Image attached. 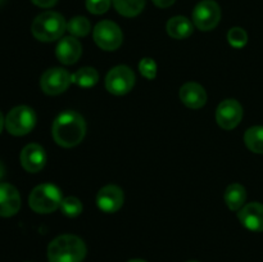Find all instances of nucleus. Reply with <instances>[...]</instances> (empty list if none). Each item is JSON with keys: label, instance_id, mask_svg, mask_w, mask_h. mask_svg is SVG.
I'll use <instances>...</instances> for the list:
<instances>
[{"label": "nucleus", "instance_id": "nucleus-29", "mask_svg": "<svg viewBox=\"0 0 263 262\" xmlns=\"http://www.w3.org/2000/svg\"><path fill=\"white\" fill-rule=\"evenodd\" d=\"M5 126V120H4V116L2 115V112H0V134H2L3 131V127Z\"/></svg>", "mask_w": 263, "mask_h": 262}, {"label": "nucleus", "instance_id": "nucleus-20", "mask_svg": "<svg viewBox=\"0 0 263 262\" xmlns=\"http://www.w3.org/2000/svg\"><path fill=\"white\" fill-rule=\"evenodd\" d=\"M116 10L125 17H135L144 9L145 0H112Z\"/></svg>", "mask_w": 263, "mask_h": 262}, {"label": "nucleus", "instance_id": "nucleus-30", "mask_svg": "<svg viewBox=\"0 0 263 262\" xmlns=\"http://www.w3.org/2000/svg\"><path fill=\"white\" fill-rule=\"evenodd\" d=\"M128 262H146V261H144V259H139V258H135V259H130V261Z\"/></svg>", "mask_w": 263, "mask_h": 262}, {"label": "nucleus", "instance_id": "nucleus-13", "mask_svg": "<svg viewBox=\"0 0 263 262\" xmlns=\"http://www.w3.org/2000/svg\"><path fill=\"white\" fill-rule=\"evenodd\" d=\"M20 208L21 197L18 190L8 182H0V216L12 217Z\"/></svg>", "mask_w": 263, "mask_h": 262}, {"label": "nucleus", "instance_id": "nucleus-7", "mask_svg": "<svg viewBox=\"0 0 263 262\" xmlns=\"http://www.w3.org/2000/svg\"><path fill=\"white\" fill-rule=\"evenodd\" d=\"M135 85V73L127 66H117L108 72L105 87L110 94L125 95Z\"/></svg>", "mask_w": 263, "mask_h": 262}, {"label": "nucleus", "instance_id": "nucleus-5", "mask_svg": "<svg viewBox=\"0 0 263 262\" xmlns=\"http://www.w3.org/2000/svg\"><path fill=\"white\" fill-rule=\"evenodd\" d=\"M36 125V113L27 105H18L5 117V127L8 133L14 136H23L32 131Z\"/></svg>", "mask_w": 263, "mask_h": 262}, {"label": "nucleus", "instance_id": "nucleus-22", "mask_svg": "<svg viewBox=\"0 0 263 262\" xmlns=\"http://www.w3.org/2000/svg\"><path fill=\"white\" fill-rule=\"evenodd\" d=\"M90 30H91V25H90L89 20L82 15L73 17L67 22V31L74 38H84L90 32Z\"/></svg>", "mask_w": 263, "mask_h": 262}, {"label": "nucleus", "instance_id": "nucleus-21", "mask_svg": "<svg viewBox=\"0 0 263 262\" xmlns=\"http://www.w3.org/2000/svg\"><path fill=\"white\" fill-rule=\"evenodd\" d=\"M98 80H99V74L97 69L92 67H84L72 74V82L81 87H92L97 85Z\"/></svg>", "mask_w": 263, "mask_h": 262}, {"label": "nucleus", "instance_id": "nucleus-2", "mask_svg": "<svg viewBox=\"0 0 263 262\" xmlns=\"http://www.w3.org/2000/svg\"><path fill=\"white\" fill-rule=\"evenodd\" d=\"M85 256L86 246L84 240L71 234L58 236L48 247L49 262H82Z\"/></svg>", "mask_w": 263, "mask_h": 262}, {"label": "nucleus", "instance_id": "nucleus-24", "mask_svg": "<svg viewBox=\"0 0 263 262\" xmlns=\"http://www.w3.org/2000/svg\"><path fill=\"white\" fill-rule=\"evenodd\" d=\"M228 40L234 48H243L248 41V35L241 27H233L229 31Z\"/></svg>", "mask_w": 263, "mask_h": 262}, {"label": "nucleus", "instance_id": "nucleus-28", "mask_svg": "<svg viewBox=\"0 0 263 262\" xmlns=\"http://www.w3.org/2000/svg\"><path fill=\"white\" fill-rule=\"evenodd\" d=\"M175 2H176V0H153L154 4L159 8H168L171 7Z\"/></svg>", "mask_w": 263, "mask_h": 262}, {"label": "nucleus", "instance_id": "nucleus-4", "mask_svg": "<svg viewBox=\"0 0 263 262\" xmlns=\"http://www.w3.org/2000/svg\"><path fill=\"white\" fill-rule=\"evenodd\" d=\"M62 192L53 184L37 185L28 197L31 210L37 213H51L61 207Z\"/></svg>", "mask_w": 263, "mask_h": 262}, {"label": "nucleus", "instance_id": "nucleus-9", "mask_svg": "<svg viewBox=\"0 0 263 262\" xmlns=\"http://www.w3.org/2000/svg\"><path fill=\"white\" fill-rule=\"evenodd\" d=\"M72 82V74L63 68H50L44 72L40 80L43 91L48 95L62 94Z\"/></svg>", "mask_w": 263, "mask_h": 262}, {"label": "nucleus", "instance_id": "nucleus-18", "mask_svg": "<svg viewBox=\"0 0 263 262\" xmlns=\"http://www.w3.org/2000/svg\"><path fill=\"white\" fill-rule=\"evenodd\" d=\"M247 200V190L240 184H231L225 190V202L231 211H239Z\"/></svg>", "mask_w": 263, "mask_h": 262}, {"label": "nucleus", "instance_id": "nucleus-10", "mask_svg": "<svg viewBox=\"0 0 263 262\" xmlns=\"http://www.w3.org/2000/svg\"><path fill=\"white\" fill-rule=\"evenodd\" d=\"M243 118V108L235 99H226L220 103L216 110L217 123L225 130H233Z\"/></svg>", "mask_w": 263, "mask_h": 262}, {"label": "nucleus", "instance_id": "nucleus-6", "mask_svg": "<svg viewBox=\"0 0 263 262\" xmlns=\"http://www.w3.org/2000/svg\"><path fill=\"white\" fill-rule=\"evenodd\" d=\"M92 35L97 45L107 51L118 49L123 41L122 31L112 21H102L98 23Z\"/></svg>", "mask_w": 263, "mask_h": 262}, {"label": "nucleus", "instance_id": "nucleus-16", "mask_svg": "<svg viewBox=\"0 0 263 262\" xmlns=\"http://www.w3.org/2000/svg\"><path fill=\"white\" fill-rule=\"evenodd\" d=\"M180 99L186 107L199 109L207 102V92L197 82H187L180 89Z\"/></svg>", "mask_w": 263, "mask_h": 262}, {"label": "nucleus", "instance_id": "nucleus-19", "mask_svg": "<svg viewBox=\"0 0 263 262\" xmlns=\"http://www.w3.org/2000/svg\"><path fill=\"white\" fill-rule=\"evenodd\" d=\"M244 143L253 153L263 154V126H253L244 134Z\"/></svg>", "mask_w": 263, "mask_h": 262}, {"label": "nucleus", "instance_id": "nucleus-17", "mask_svg": "<svg viewBox=\"0 0 263 262\" xmlns=\"http://www.w3.org/2000/svg\"><path fill=\"white\" fill-rule=\"evenodd\" d=\"M193 30H194L193 23L186 17H182V15L172 17L167 22V32L171 38L177 39V40L189 38L193 33Z\"/></svg>", "mask_w": 263, "mask_h": 262}, {"label": "nucleus", "instance_id": "nucleus-23", "mask_svg": "<svg viewBox=\"0 0 263 262\" xmlns=\"http://www.w3.org/2000/svg\"><path fill=\"white\" fill-rule=\"evenodd\" d=\"M61 210L67 217H77L82 212V203L76 197L63 198L61 203Z\"/></svg>", "mask_w": 263, "mask_h": 262}, {"label": "nucleus", "instance_id": "nucleus-27", "mask_svg": "<svg viewBox=\"0 0 263 262\" xmlns=\"http://www.w3.org/2000/svg\"><path fill=\"white\" fill-rule=\"evenodd\" d=\"M31 2H32L35 5H37V7L50 8L53 7V5H55L58 0H31Z\"/></svg>", "mask_w": 263, "mask_h": 262}, {"label": "nucleus", "instance_id": "nucleus-8", "mask_svg": "<svg viewBox=\"0 0 263 262\" xmlns=\"http://www.w3.org/2000/svg\"><path fill=\"white\" fill-rule=\"evenodd\" d=\"M221 20V9L213 0H203L193 10V22L200 31H211Z\"/></svg>", "mask_w": 263, "mask_h": 262}, {"label": "nucleus", "instance_id": "nucleus-14", "mask_svg": "<svg viewBox=\"0 0 263 262\" xmlns=\"http://www.w3.org/2000/svg\"><path fill=\"white\" fill-rule=\"evenodd\" d=\"M55 54L61 63L67 66L74 64L82 54L81 43L74 36H66L57 45Z\"/></svg>", "mask_w": 263, "mask_h": 262}, {"label": "nucleus", "instance_id": "nucleus-11", "mask_svg": "<svg viewBox=\"0 0 263 262\" xmlns=\"http://www.w3.org/2000/svg\"><path fill=\"white\" fill-rule=\"evenodd\" d=\"M123 192L117 185H107L102 188L97 195V204L103 212H117L123 204Z\"/></svg>", "mask_w": 263, "mask_h": 262}, {"label": "nucleus", "instance_id": "nucleus-31", "mask_svg": "<svg viewBox=\"0 0 263 262\" xmlns=\"http://www.w3.org/2000/svg\"><path fill=\"white\" fill-rule=\"evenodd\" d=\"M187 262H197V261H187Z\"/></svg>", "mask_w": 263, "mask_h": 262}, {"label": "nucleus", "instance_id": "nucleus-1", "mask_svg": "<svg viewBox=\"0 0 263 262\" xmlns=\"http://www.w3.org/2000/svg\"><path fill=\"white\" fill-rule=\"evenodd\" d=\"M53 138L58 145L72 148L79 145L86 134V123L84 117L74 110H64L54 120Z\"/></svg>", "mask_w": 263, "mask_h": 262}, {"label": "nucleus", "instance_id": "nucleus-3", "mask_svg": "<svg viewBox=\"0 0 263 262\" xmlns=\"http://www.w3.org/2000/svg\"><path fill=\"white\" fill-rule=\"evenodd\" d=\"M67 30V22L63 15L57 12H44L33 20L31 31L37 40L50 43L61 39Z\"/></svg>", "mask_w": 263, "mask_h": 262}, {"label": "nucleus", "instance_id": "nucleus-25", "mask_svg": "<svg viewBox=\"0 0 263 262\" xmlns=\"http://www.w3.org/2000/svg\"><path fill=\"white\" fill-rule=\"evenodd\" d=\"M140 73L148 80H153L157 76V63L152 58L141 59L139 63Z\"/></svg>", "mask_w": 263, "mask_h": 262}, {"label": "nucleus", "instance_id": "nucleus-15", "mask_svg": "<svg viewBox=\"0 0 263 262\" xmlns=\"http://www.w3.org/2000/svg\"><path fill=\"white\" fill-rule=\"evenodd\" d=\"M239 221L244 228L252 231H263V204L258 202L248 203L239 210Z\"/></svg>", "mask_w": 263, "mask_h": 262}, {"label": "nucleus", "instance_id": "nucleus-12", "mask_svg": "<svg viewBox=\"0 0 263 262\" xmlns=\"http://www.w3.org/2000/svg\"><path fill=\"white\" fill-rule=\"evenodd\" d=\"M46 163V153L39 144H28L21 152V164L27 172L35 174L41 171Z\"/></svg>", "mask_w": 263, "mask_h": 262}, {"label": "nucleus", "instance_id": "nucleus-26", "mask_svg": "<svg viewBox=\"0 0 263 262\" xmlns=\"http://www.w3.org/2000/svg\"><path fill=\"white\" fill-rule=\"evenodd\" d=\"M110 7V0H86V8L92 14H103Z\"/></svg>", "mask_w": 263, "mask_h": 262}]
</instances>
